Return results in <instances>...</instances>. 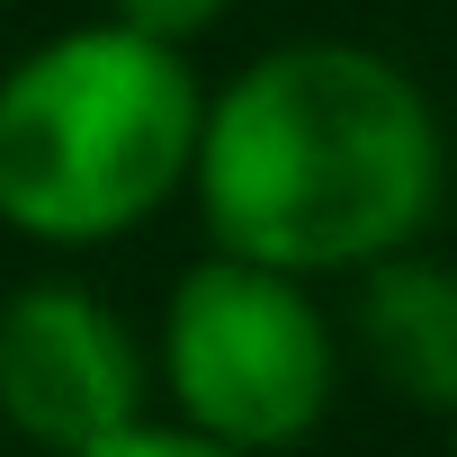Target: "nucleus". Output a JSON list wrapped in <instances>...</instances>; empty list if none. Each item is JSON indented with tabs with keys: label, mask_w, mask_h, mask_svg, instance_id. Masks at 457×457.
I'll return each instance as SVG.
<instances>
[{
	"label": "nucleus",
	"mask_w": 457,
	"mask_h": 457,
	"mask_svg": "<svg viewBox=\"0 0 457 457\" xmlns=\"http://www.w3.org/2000/svg\"><path fill=\"white\" fill-rule=\"evenodd\" d=\"M206 144V90L188 46L126 19L46 37L0 72V224L54 252L153 224Z\"/></svg>",
	"instance_id": "2"
},
{
	"label": "nucleus",
	"mask_w": 457,
	"mask_h": 457,
	"mask_svg": "<svg viewBox=\"0 0 457 457\" xmlns=\"http://www.w3.org/2000/svg\"><path fill=\"white\" fill-rule=\"evenodd\" d=\"M81 457H252V448L206 439L197 421H135V430H117V439H99V448H81Z\"/></svg>",
	"instance_id": "6"
},
{
	"label": "nucleus",
	"mask_w": 457,
	"mask_h": 457,
	"mask_svg": "<svg viewBox=\"0 0 457 457\" xmlns=\"http://www.w3.org/2000/svg\"><path fill=\"white\" fill-rule=\"evenodd\" d=\"M359 350L386 395L457 421V270L421 252H386L359 270Z\"/></svg>",
	"instance_id": "5"
},
{
	"label": "nucleus",
	"mask_w": 457,
	"mask_h": 457,
	"mask_svg": "<svg viewBox=\"0 0 457 457\" xmlns=\"http://www.w3.org/2000/svg\"><path fill=\"white\" fill-rule=\"evenodd\" d=\"M234 0H108V19H126V28H144V37H170V46H197Z\"/></svg>",
	"instance_id": "7"
},
{
	"label": "nucleus",
	"mask_w": 457,
	"mask_h": 457,
	"mask_svg": "<svg viewBox=\"0 0 457 457\" xmlns=\"http://www.w3.org/2000/svg\"><path fill=\"white\" fill-rule=\"evenodd\" d=\"M448 457H457V439H448Z\"/></svg>",
	"instance_id": "8"
},
{
	"label": "nucleus",
	"mask_w": 457,
	"mask_h": 457,
	"mask_svg": "<svg viewBox=\"0 0 457 457\" xmlns=\"http://www.w3.org/2000/svg\"><path fill=\"white\" fill-rule=\"evenodd\" d=\"M448 188L430 90L350 37H296L206 99L197 215L270 270H368L412 252Z\"/></svg>",
	"instance_id": "1"
},
{
	"label": "nucleus",
	"mask_w": 457,
	"mask_h": 457,
	"mask_svg": "<svg viewBox=\"0 0 457 457\" xmlns=\"http://www.w3.org/2000/svg\"><path fill=\"white\" fill-rule=\"evenodd\" d=\"M0 421L46 457H81L144 421V359L108 296L37 278L0 305Z\"/></svg>",
	"instance_id": "4"
},
{
	"label": "nucleus",
	"mask_w": 457,
	"mask_h": 457,
	"mask_svg": "<svg viewBox=\"0 0 457 457\" xmlns=\"http://www.w3.org/2000/svg\"><path fill=\"white\" fill-rule=\"evenodd\" d=\"M162 386L179 421H197L206 439L278 457L323 430L341 386V341L305 270H270L215 243L162 305Z\"/></svg>",
	"instance_id": "3"
}]
</instances>
